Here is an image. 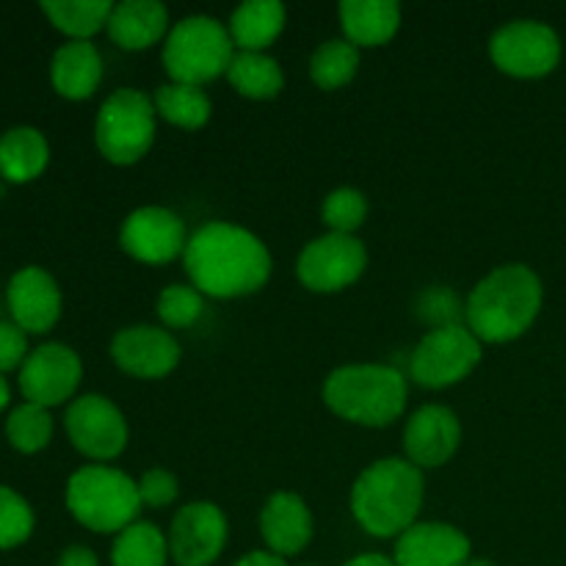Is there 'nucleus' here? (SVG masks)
<instances>
[{"instance_id":"nucleus-1","label":"nucleus","mask_w":566,"mask_h":566,"mask_svg":"<svg viewBox=\"0 0 566 566\" xmlns=\"http://www.w3.org/2000/svg\"><path fill=\"white\" fill-rule=\"evenodd\" d=\"M186 271L199 293L216 298L247 296L265 285L271 254L258 235L235 224L210 221L186 247Z\"/></svg>"},{"instance_id":"nucleus-2","label":"nucleus","mask_w":566,"mask_h":566,"mask_svg":"<svg viewBox=\"0 0 566 566\" xmlns=\"http://www.w3.org/2000/svg\"><path fill=\"white\" fill-rule=\"evenodd\" d=\"M542 310V282L528 265L509 263L486 274L468 298V329L484 343L528 332Z\"/></svg>"},{"instance_id":"nucleus-3","label":"nucleus","mask_w":566,"mask_h":566,"mask_svg":"<svg viewBox=\"0 0 566 566\" xmlns=\"http://www.w3.org/2000/svg\"><path fill=\"white\" fill-rule=\"evenodd\" d=\"M423 506V475L409 459H381L357 479L352 512L370 536H401Z\"/></svg>"},{"instance_id":"nucleus-4","label":"nucleus","mask_w":566,"mask_h":566,"mask_svg":"<svg viewBox=\"0 0 566 566\" xmlns=\"http://www.w3.org/2000/svg\"><path fill=\"white\" fill-rule=\"evenodd\" d=\"M407 379L390 365H343L324 385V401L359 426H390L407 407Z\"/></svg>"},{"instance_id":"nucleus-5","label":"nucleus","mask_w":566,"mask_h":566,"mask_svg":"<svg viewBox=\"0 0 566 566\" xmlns=\"http://www.w3.org/2000/svg\"><path fill=\"white\" fill-rule=\"evenodd\" d=\"M66 509L72 517L97 534H122L142 512L138 484L122 470L81 468L66 484Z\"/></svg>"},{"instance_id":"nucleus-6","label":"nucleus","mask_w":566,"mask_h":566,"mask_svg":"<svg viewBox=\"0 0 566 566\" xmlns=\"http://www.w3.org/2000/svg\"><path fill=\"white\" fill-rule=\"evenodd\" d=\"M230 28L208 14H191L177 22L166 36L164 64L175 83L202 86L230 70L235 55Z\"/></svg>"},{"instance_id":"nucleus-7","label":"nucleus","mask_w":566,"mask_h":566,"mask_svg":"<svg viewBox=\"0 0 566 566\" xmlns=\"http://www.w3.org/2000/svg\"><path fill=\"white\" fill-rule=\"evenodd\" d=\"M94 138L108 160L136 164L155 142V103L138 88H119L99 108Z\"/></svg>"},{"instance_id":"nucleus-8","label":"nucleus","mask_w":566,"mask_h":566,"mask_svg":"<svg viewBox=\"0 0 566 566\" xmlns=\"http://www.w3.org/2000/svg\"><path fill=\"white\" fill-rule=\"evenodd\" d=\"M481 363V340L462 324H442L418 343L412 354V379L429 390L457 385Z\"/></svg>"},{"instance_id":"nucleus-9","label":"nucleus","mask_w":566,"mask_h":566,"mask_svg":"<svg viewBox=\"0 0 566 566\" xmlns=\"http://www.w3.org/2000/svg\"><path fill=\"white\" fill-rule=\"evenodd\" d=\"M497 70L514 77H542L562 59V39L551 25L536 20H514L503 25L490 42Z\"/></svg>"},{"instance_id":"nucleus-10","label":"nucleus","mask_w":566,"mask_h":566,"mask_svg":"<svg viewBox=\"0 0 566 566\" xmlns=\"http://www.w3.org/2000/svg\"><path fill=\"white\" fill-rule=\"evenodd\" d=\"M368 252L365 243L354 235H340L329 232L324 238H315L313 243L302 249L298 254V280L318 293H335L348 287L363 276Z\"/></svg>"},{"instance_id":"nucleus-11","label":"nucleus","mask_w":566,"mask_h":566,"mask_svg":"<svg viewBox=\"0 0 566 566\" xmlns=\"http://www.w3.org/2000/svg\"><path fill=\"white\" fill-rule=\"evenodd\" d=\"M169 556L177 566H210L227 545V517L216 503H188L171 520Z\"/></svg>"},{"instance_id":"nucleus-12","label":"nucleus","mask_w":566,"mask_h":566,"mask_svg":"<svg viewBox=\"0 0 566 566\" xmlns=\"http://www.w3.org/2000/svg\"><path fill=\"white\" fill-rule=\"evenodd\" d=\"M66 434L88 459H114L127 446V423L103 396H81L66 409Z\"/></svg>"},{"instance_id":"nucleus-13","label":"nucleus","mask_w":566,"mask_h":566,"mask_svg":"<svg viewBox=\"0 0 566 566\" xmlns=\"http://www.w3.org/2000/svg\"><path fill=\"white\" fill-rule=\"evenodd\" d=\"M81 357L64 343H44L28 354L20 370L22 396L39 407H55L72 398L81 385Z\"/></svg>"},{"instance_id":"nucleus-14","label":"nucleus","mask_w":566,"mask_h":566,"mask_svg":"<svg viewBox=\"0 0 566 566\" xmlns=\"http://www.w3.org/2000/svg\"><path fill=\"white\" fill-rule=\"evenodd\" d=\"M122 249L142 263H169L186 252V227L166 208H138L122 224Z\"/></svg>"},{"instance_id":"nucleus-15","label":"nucleus","mask_w":566,"mask_h":566,"mask_svg":"<svg viewBox=\"0 0 566 566\" xmlns=\"http://www.w3.org/2000/svg\"><path fill=\"white\" fill-rule=\"evenodd\" d=\"M111 357L125 374L138 379H160L180 363V343L158 326H127L111 340Z\"/></svg>"},{"instance_id":"nucleus-16","label":"nucleus","mask_w":566,"mask_h":566,"mask_svg":"<svg viewBox=\"0 0 566 566\" xmlns=\"http://www.w3.org/2000/svg\"><path fill=\"white\" fill-rule=\"evenodd\" d=\"M459 442H462L459 418L440 403L420 407L403 431V448L415 468H440L457 453Z\"/></svg>"},{"instance_id":"nucleus-17","label":"nucleus","mask_w":566,"mask_h":566,"mask_svg":"<svg viewBox=\"0 0 566 566\" xmlns=\"http://www.w3.org/2000/svg\"><path fill=\"white\" fill-rule=\"evenodd\" d=\"M396 566H464L470 539L448 523H415L396 542Z\"/></svg>"},{"instance_id":"nucleus-18","label":"nucleus","mask_w":566,"mask_h":566,"mask_svg":"<svg viewBox=\"0 0 566 566\" xmlns=\"http://www.w3.org/2000/svg\"><path fill=\"white\" fill-rule=\"evenodd\" d=\"M9 310L22 332H48L61 315V291L39 265L17 271L9 282Z\"/></svg>"},{"instance_id":"nucleus-19","label":"nucleus","mask_w":566,"mask_h":566,"mask_svg":"<svg viewBox=\"0 0 566 566\" xmlns=\"http://www.w3.org/2000/svg\"><path fill=\"white\" fill-rule=\"evenodd\" d=\"M260 534L274 556H296L313 539V514L293 492H276L260 514Z\"/></svg>"},{"instance_id":"nucleus-20","label":"nucleus","mask_w":566,"mask_h":566,"mask_svg":"<svg viewBox=\"0 0 566 566\" xmlns=\"http://www.w3.org/2000/svg\"><path fill=\"white\" fill-rule=\"evenodd\" d=\"M169 28V11L158 0H122L108 17V36L125 50H144Z\"/></svg>"},{"instance_id":"nucleus-21","label":"nucleus","mask_w":566,"mask_h":566,"mask_svg":"<svg viewBox=\"0 0 566 566\" xmlns=\"http://www.w3.org/2000/svg\"><path fill=\"white\" fill-rule=\"evenodd\" d=\"M50 77L61 97L70 99H86L94 94L103 77V59H99L97 48L83 39H72V42L61 44L50 64Z\"/></svg>"},{"instance_id":"nucleus-22","label":"nucleus","mask_w":566,"mask_h":566,"mask_svg":"<svg viewBox=\"0 0 566 566\" xmlns=\"http://www.w3.org/2000/svg\"><path fill=\"white\" fill-rule=\"evenodd\" d=\"M340 22L346 39L357 48H374L396 36L401 6L396 0H343Z\"/></svg>"},{"instance_id":"nucleus-23","label":"nucleus","mask_w":566,"mask_h":566,"mask_svg":"<svg viewBox=\"0 0 566 566\" xmlns=\"http://www.w3.org/2000/svg\"><path fill=\"white\" fill-rule=\"evenodd\" d=\"M285 28V6L280 0H247L232 11L230 36L243 53H263Z\"/></svg>"},{"instance_id":"nucleus-24","label":"nucleus","mask_w":566,"mask_h":566,"mask_svg":"<svg viewBox=\"0 0 566 566\" xmlns=\"http://www.w3.org/2000/svg\"><path fill=\"white\" fill-rule=\"evenodd\" d=\"M48 138L36 127H11L0 136V175L9 182H28L48 166Z\"/></svg>"},{"instance_id":"nucleus-25","label":"nucleus","mask_w":566,"mask_h":566,"mask_svg":"<svg viewBox=\"0 0 566 566\" xmlns=\"http://www.w3.org/2000/svg\"><path fill=\"white\" fill-rule=\"evenodd\" d=\"M232 86L252 99H269L280 94L285 75H282L280 64L265 53H235L227 70Z\"/></svg>"},{"instance_id":"nucleus-26","label":"nucleus","mask_w":566,"mask_h":566,"mask_svg":"<svg viewBox=\"0 0 566 566\" xmlns=\"http://www.w3.org/2000/svg\"><path fill=\"white\" fill-rule=\"evenodd\" d=\"M42 11L59 31L70 33L72 39L88 42L92 33L108 25L114 3L111 0H44Z\"/></svg>"},{"instance_id":"nucleus-27","label":"nucleus","mask_w":566,"mask_h":566,"mask_svg":"<svg viewBox=\"0 0 566 566\" xmlns=\"http://www.w3.org/2000/svg\"><path fill=\"white\" fill-rule=\"evenodd\" d=\"M155 111L164 116L166 122L186 130H197L210 119V97L199 86H188V83H166L155 92Z\"/></svg>"},{"instance_id":"nucleus-28","label":"nucleus","mask_w":566,"mask_h":566,"mask_svg":"<svg viewBox=\"0 0 566 566\" xmlns=\"http://www.w3.org/2000/svg\"><path fill=\"white\" fill-rule=\"evenodd\" d=\"M114 566H166L169 562V539L149 523H133L116 536Z\"/></svg>"},{"instance_id":"nucleus-29","label":"nucleus","mask_w":566,"mask_h":566,"mask_svg":"<svg viewBox=\"0 0 566 566\" xmlns=\"http://www.w3.org/2000/svg\"><path fill=\"white\" fill-rule=\"evenodd\" d=\"M359 50L348 39H329L318 44L310 59V75L321 88H340L357 75Z\"/></svg>"},{"instance_id":"nucleus-30","label":"nucleus","mask_w":566,"mask_h":566,"mask_svg":"<svg viewBox=\"0 0 566 566\" xmlns=\"http://www.w3.org/2000/svg\"><path fill=\"white\" fill-rule=\"evenodd\" d=\"M6 437L20 453L42 451L53 437V418H50L48 407L31 401L17 407L6 420Z\"/></svg>"},{"instance_id":"nucleus-31","label":"nucleus","mask_w":566,"mask_h":566,"mask_svg":"<svg viewBox=\"0 0 566 566\" xmlns=\"http://www.w3.org/2000/svg\"><path fill=\"white\" fill-rule=\"evenodd\" d=\"M368 216V199L357 188H337L324 199V221L332 232L352 235Z\"/></svg>"},{"instance_id":"nucleus-32","label":"nucleus","mask_w":566,"mask_h":566,"mask_svg":"<svg viewBox=\"0 0 566 566\" xmlns=\"http://www.w3.org/2000/svg\"><path fill=\"white\" fill-rule=\"evenodd\" d=\"M33 531V512L25 497L9 486H0V551L22 545Z\"/></svg>"},{"instance_id":"nucleus-33","label":"nucleus","mask_w":566,"mask_h":566,"mask_svg":"<svg viewBox=\"0 0 566 566\" xmlns=\"http://www.w3.org/2000/svg\"><path fill=\"white\" fill-rule=\"evenodd\" d=\"M158 315L171 329L191 326L202 315V293L193 285H169L158 298Z\"/></svg>"},{"instance_id":"nucleus-34","label":"nucleus","mask_w":566,"mask_h":566,"mask_svg":"<svg viewBox=\"0 0 566 566\" xmlns=\"http://www.w3.org/2000/svg\"><path fill=\"white\" fill-rule=\"evenodd\" d=\"M138 497H142V506L164 509L169 506L177 497V479L164 468H155L144 473V479L138 481Z\"/></svg>"},{"instance_id":"nucleus-35","label":"nucleus","mask_w":566,"mask_h":566,"mask_svg":"<svg viewBox=\"0 0 566 566\" xmlns=\"http://www.w3.org/2000/svg\"><path fill=\"white\" fill-rule=\"evenodd\" d=\"M28 359L25 332L17 324H0V374L14 370L17 365Z\"/></svg>"},{"instance_id":"nucleus-36","label":"nucleus","mask_w":566,"mask_h":566,"mask_svg":"<svg viewBox=\"0 0 566 566\" xmlns=\"http://www.w3.org/2000/svg\"><path fill=\"white\" fill-rule=\"evenodd\" d=\"M59 566H99V562H97V556L88 551V547L72 545V547H66L64 553H61Z\"/></svg>"},{"instance_id":"nucleus-37","label":"nucleus","mask_w":566,"mask_h":566,"mask_svg":"<svg viewBox=\"0 0 566 566\" xmlns=\"http://www.w3.org/2000/svg\"><path fill=\"white\" fill-rule=\"evenodd\" d=\"M232 566H287L285 558L274 556V553H263V551H254L249 556H243L241 562H235Z\"/></svg>"},{"instance_id":"nucleus-38","label":"nucleus","mask_w":566,"mask_h":566,"mask_svg":"<svg viewBox=\"0 0 566 566\" xmlns=\"http://www.w3.org/2000/svg\"><path fill=\"white\" fill-rule=\"evenodd\" d=\"M343 566H396V562L387 556H379V553H365V556L352 558V562H346Z\"/></svg>"},{"instance_id":"nucleus-39","label":"nucleus","mask_w":566,"mask_h":566,"mask_svg":"<svg viewBox=\"0 0 566 566\" xmlns=\"http://www.w3.org/2000/svg\"><path fill=\"white\" fill-rule=\"evenodd\" d=\"M9 385H6V379L3 376H0V412H3L6 409V403H9Z\"/></svg>"},{"instance_id":"nucleus-40","label":"nucleus","mask_w":566,"mask_h":566,"mask_svg":"<svg viewBox=\"0 0 566 566\" xmlns=\"http://www.w3.org/2000/svg\"><path fill=\"white\" fill-rule=\"evenodd\" d=\"M464 566H495V564L486 562V558H470V562L464 564Z\"/></svg>"},{"instance_id":"nucleus-41","label":"nucleus","mask_w":566,"mask_h":566,"mask_svg":"<svg viewBox=\"0 0 566 566\" xmlns=\"http://www.w3.org/2000/svg\"><path fill=\"white\" fill-rule=\"evenodd\" d=\"M304 566H310V564H304Z\"/></svg>"}]
</instances>
